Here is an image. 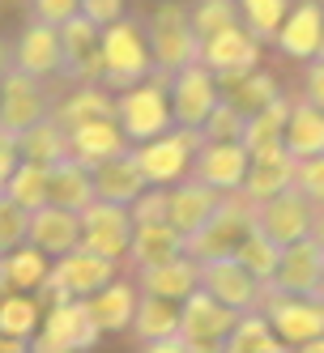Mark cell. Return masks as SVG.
<instances>
[{"instance_id": "21", "label": "cell", "mask_w": 324, "mask_h": 353, "mask_svg": "<svg viewBox=\"0 0 324 353\" xmlns=\"http://www.w3.org/2000/svg\"><path fill=\"white\" fill-rule=\"evenodd\" d=\"M290 183H294V158L282 149V141L260 145V149H247V170H243L239 192L252 200V205H260V200H269V196H278Z\"/></svg>"}, {"instance_id": "25", "label": "cell", "mask_w": 324, "mask_h": 353, "mask_svg": "<svg viewBox=\"0 0 324 353\" xmlns=\"http://www.w3.org/2000/svg\"><path fill=\"white\" fill-rule=\"evenodd\" d=\"M124 149H133V145H128V137L120 132L115 115L68 128V158H77L82 166H98L103 158H115V154H124Z\"/></svg>"}, {"instance_id": "17", "label": "cell", "mask_w": 324, "mask_h": 353, "mask_svg": "<svg viewBox=\"0 0 324 353\" xmlns=\"http://www.w3.org/2000/svg\"><path fill=\"white\" fill-rule=\"evenodd\" d=\"M273 47L298 64L324 56V9H320V0H290L282 26L273 34Z\"/></svg>"}, {"instance_id": "32", "label": "cell", "mask_w": 324, "mask_h": 353, "mask_svg": "<svg viewBox=\"0 0 324 353\" xmlns=\"http://www.w3.org/2000/svg\"><path fill=\"white\" fill-rule=\"evenodd\" d=\"M47 200L60 209L82 213L90 200H94V179H90V166H82L77 158H56L47 166Z\"/></svg>"}, {"instance_id": "39", "label": "cell", "mask_w": 324, "mask_h": 353, "mask_svg": "<svg viewBox=\"0 0 324 353\" xmlns=\"http://www.w3.org/2000/svg\"><path fill=\"white\" fill-rule=\"evenodd\" d=\"M5 192L17 209H39V205H47V166H39V162H26V158H17V166H13V174L5 179Z\"/></svg>"}, {"instance_id": "6", "label": "cell", "mask_w": 324, "mask_h": 353, "mask_svg": "<svg viewBox=\"0 0 324 353\" xmlns=\"http://www.w3.org/2000/svg\"><path fill=\"white\" fill-rule=\"evenodd\" d=\"M196 145H201V132H196V128H175V123H171L166 132L149 137V141H137L133 145V158H137V166L145 174V183L171 188L175 179L188 174Z\"/></svg>"}, {"instance_id": "29", "label": "cell", "mask_w": 324, "mask_h": 353, "mask_svg": "<svg viewBox=\"0 0 324 353\" xmlns=\"http://www.w3.org/2000/svg\"><path fill=\"white\" fill-rule=\"evenodd\" d=\"M196 285H201V264H196L188 251H180L175 260H166L158 268H141L137 272V290L141 294H158L171 302H184Z\"/></svg>"}, {"instance_id": "24", "label": "cell", "mask_w": 324, "mask_h": 353, "mask_svg": "<svg viewBox=\"0 0 324 353\" xmlns=\"http://www.w3.org/2000/svg\"><path fill=\"white\" fill-rule=\"evenodd\" d=\"M26 243L39 247L47 260H56V256H64V251H73L82 243V217L73 209H60V205L47 200V205L30 209V217H26Z\"/></svg>"}, {"instance_id": "5", "label": "cell", "mask_w": 324, "mask_h": 353, "mask_svg": "<svg viewBox=\"0 0 324 353\" xmlns=\"http://www.w3.org/2000/svg\"><path fill=\"white\" fill-rule=\"evenodd\" d=\"M111 276H120V260H107V256H98V251H90V247L77 243L73 251H64V256L52 260L39 298H43V302H56V298H86V294H94L98 285H107Z\"/></svg>"}, {"instance_id": "48", "label": "cell", "mask_w": 324, "mask_h": 353, "mask_svg": "<svg viewBox=\"0 0 324 353\" xmlns=\"http://www.w3.org/2000/svg\"><path fill=\"white\" fill-rule=\"evenodd\" d=\"M307 64V90H303V98L312 107H324V56H316V60H303Z\"/></svg>"}, {"instance_id": "37", "label": "cell", "mask_w": 324, "mask_h": 353, "mask_svg": "<svg viewBox=\"0 0 324 353\" xmlns=\"http://www.w3.org/2000/svg\"><path fill=\"white\" fill-rule=\"evenodd\" d=\"M218 94L227 98L235 111L252 115L256 107H265L269 98H273V94H282V90H278V81H273L269 72H260V64H256V68L239 72V77H231V81H218Z\"/></svg>"}, {"instance_id": "8", "label": "cell", "mask_w": 324, "mask_h": 353, "mask_svg": "<svg viewBox=\"0 0 324 353\" xmlns=\"http://www.w3.org/2000/svg\"><path fill=\"white\" fill-rule=\"evenodd\" d=\"M98 336L103 332L86 315L82 298H56V302H43V319L35 327L30 345L47 349V353H68V349H90Z\"/></svg>"}, {"instance_id": "42", "label": "cell", "mask_w": 324, "mask_h": 353, "mask_svg": "<svg viewBox=\"0 0 324 353\" xmlns=\"http://www.w3.org/2000/svg\"><path fill=\"white\" fill-rule=\"evenodd\" d=\"M188 21H192V34L205 39L222 26H231V21H239V13H235V0H196V5H188Z\"/></svg>"}, {"instance_id": "47", "label": "cell", "mask_w": 324, "mask_h": 353, "mask_svg": "<svg viewBox=\"0 0 324 353\" xmlns=\"http://www.w3.org/2000/svg\"><path fill=\"white\" fill-rule=\"evenodd\" d=\"M77 9H82L90 21H98V26H107V21L124 17V9H128V0H77Z\"/></svg>"}, {"instance_id": "45", "label": "cell", "mask_w": 324, "mask_h": 353, "mask_svg": "<svg viewBox=\"0 0 324 353\" xmlns=\"http://www.w3.org/2000/svg\"><path fill=\"white\" fill-rule=\"evenodd\" d=\"M294 188L320 205V200H324V154H312V158L294 162Z\"/></svg>"}, {"instance_id": "20", "label": "cell", "mask_w": 324, "mask_h": 353, "mask_svg": "<svg viewBox=\"0 0 324 353\" xmlns=\"http://www.w3.org/2000/svg\"><path fill=\"white\" fill-rule=\"evenodd\" d=\"M243 170H247L243 141H201L192 154V166H188L192 179L209 183L213 192H239Z\"/></svg>"}, {"instance_id": "34", "label": "cell", "mask_w": 324, "mask_h": 353, "mask_svg": "<svg viewBox=\"0 0 324 353\" xmlns=\"http://www.w3.org/2000/svg\"><path fill=\"white\" fill-rule=\"evenodd\" d=\"M13 149H17V158H26V162L52 166L56 158L68 154V132L52 119V111H47L43 119H35L30 128H21V132L13 137Z\"/></svg>"}, {"instance_id": "27", "label": "cell", "mask_w": 324, "mask_h": 353, "mask_svg": "<svg viewBox=\"0 0 324 353\" xmlns=\"http://www.w3.org/2000/svg\"><path fill=\"white\" fill-rule=\"evenodd\" d=\"M90 179H94V196L111 200V205H133V196L145 188V174H141V166L133 158V149H124V154L90 166Z\"/></svg>"}, {"instance_id": "11", "label": "cell", "mask_w": 324, "mask_h": 353, "mask_svg": "<svg viewBox=\"0 0 324 353\" xmlns=\"http://www.w3.org/2000/svg\"><path fill=\"white\" fill-rule=\"evenodd\" d=\"M260 315L269 319L273 336L282 345H303L312 336H324V298H298V294H278L265 290L260 294Z\"/></svg>"}, {"instance_id": "33", "label": "cell", "mask_w": 324, "mask_h": 353, "mask_svg": "<svg viewBox=\"0 0 324 353\" xmlns=\"http://www.w3.org/2000/svg\"><path fill=\"white\" fill-rule=\"evenodd\" d=\"M47 268H52V260H47L39 247L17 243L13 251H5V256H0V294H9V290L39 294L43 281H47Z\"/></svg>"}, {"instance_id": "12", "label": "cell", "mask_w": 324, "mask_h": 353, "mask_svg": "<svg viewBox=\"0 0 324 353\" xmlns=\"http://www.w3.org/2000/svg\"><path fill=\"white\" fill-rule=\"evenodd\" d=\"M239 311L222 307L218 298H209L201 285H196L184 302H180V341H184V353H218L222 341H227L231 323H235Z\"/></svg>"}, {"instance_id": "35", "label": "cell", "mask_w": 324, "mask_h": 353, "mask_svg": "<svg viewBox=\"0 0 324 353\" xmlns=\"http://www.w3.org/2000/svg\"><path fill=\"white\" fill-rule=\"evenodd\" d=\"M222 349H227V353H278L282 341L273 336V327L260 315V307H247V311L235 315V323H231L227 341H222Z\"/></svg>"}, {"instance_id": "2", "label": "cell", "mask_w": 324, "mask_h": 353, "mask_svg": "<svg viewBox=\"0 0 324 353\" xmlns=\"http://www.w3.org/2000/svg\"><path fill=\"white\" fill-rule=\"evenodd\" d=\"M145 26V43H149V56H154V72L166 81L175 68L192 64L196 60V47L201 39L192 34V21H188V5L180 0H158Z\"/></svg>"}, {"instance_id": "44", "label": "cell", "mask_w": 324, "mask_h": 353, "mask_svg": "<svg viewBox=\"0 0 324 353\" xmlns=\"http://www.w3.org/2000/svg\"><path fill=\"white\" fill-rule=\"evenodd\" d=\"M26 209H17L13 200L0 192V256H5V251H13L17 243H26Z\"/></svg>"}, {"instance_id": "36", "label": "cell", "mask_w": 324, "mask_h": 353, "mask_svg": "<svg viewBox=\"0 0 324 353\" xmlns=\"http://www.w3.org/2000/svg\"><path fill=\"white\" fill-rule=\"evenodd\" d=\"M39 319H43V298L39 294H21V290L0 294V336L30 345Z\"/></svg>"}, {"instance_id": "10", "label": "cell", "mask_w": 324, "mask_h": 353, "mask_svg": "<svg viewBox=\"0 0 324 353\" xmlns=\"http://www.w3.org/2000/svg\"><path fill=\"white\" fill-rule=\"evenodd\" d=\"M218 98H222L218 81L201 60H192V64L175 68L166 77V107H171V123H175V128H196L201 132V123L213 111Z\"/></svg>"}, {"instance_id": "23", "label": "cell", "mask_w": 324, "mask_h": 353, "mask_svg": "<svg viewBox=\"0 0 324 353\" xmlns=\"http://www.w3.org/2000/svg\"><path fill=\"white\" fill-rule=\"evenodd\" d=\"M218 200H222V192H213L209 183L184 174V179H175L166 188V225L180 239H188V234H196L209 221V213L218 209Z\"/></svg>"}, {"instance_id": "18", "label": "cell", "mask_w": 324, "mask_h": 353, "mask_svg": "<svg viewBox=\"0 0 324 353\" xmlns=\"http://www.w3.org/2000/svg\"><path fill=\"white\" fill-rule=\"evenodd\" d=\"M98 21H90L86 13H73L68 21H60V77L82 85V81H98Z\"/></svg>"}, {"instance_id": "41", "label": "cell", "mask_w": 324, "mask_h": 353, "mask_svg": "<svg viewBox=\"0 0 324 353\" xmlns=\"http://www.w3.org/2000/svg\"><path fill=\"white\" fill-rule=\"evenodd\" d=\"M278 251H282V247L252 225V230H247V234L235 243L231 256H235V260H239V264H243V268H247V272H252L256 281L265 285V281H269V272H273V264H278Z\"/></svg>"}, {"instance_id": "16", "label": "cell", "mask_w": 324, "mask_h": 353, "mask_svg": "<svg viewBox=\"0 0 324 353\" xmlns=\"http://www.w3.org/2000/svg\"><path fill=\"white\" fill-rule=\"evenodd\" d=\"M128 332L137 336V345L154 349V353H180V302L158 298V294H141L137 290V307L128 319Z\"/></svg>"}, {"instance_id": "14", "label": "cell", "mask_w": 324, "mask_h": 353, "mask_svg": "<svg viewBox=\"0 0 324 353\" xmlns=\"http://www.w3.org/2000/svg\"><path fill=\"white\" fill-rule=\"evenodd\" d=\"M260 52H265V43L252 39L239 21H231V26H222V30H213V34L201 39L196 60L213 72V81H231V77H239V72L256 68L260 64Z\"/></svg>"}, {"instance_id": "31", "label": "cell", "mask_w": 324, "mask_h": 353, "mask_svg": "<svg viewBox=\"0 0 324 353\" xmlns=\"http://www.w3.org/2000/svg\"><path fill=\"white\" fill-rule=\"evenodd\" d=\"M278 141H282V149L294 162L312 158V154H324V107H312L307 98L303 103H290Z\"/></svg>"}, {"instance_id": "43", "label": "cell", "mask_w": 324, "mask_h": 353, "mask_svg": "<svg viewBox=\"0 0 324 353\" xmlns=\"http://www.w3.org/2000/svg\"><path fill=\"white\" fill-rule=\"evenodd\" d=\"M239 132H243V111H235L227 98H218L201 123V141H239Z\"/></svg>"}, {"instance_id": "40", "label": "cell", "mask_w": 324, "mask_h": 353, "mask_svg": "<svg viewBox=\"0 0 324 353\" xmlns=\"http://www.w3.org/2000/svg\"><path fill=\"white\" fill-rule=\"evenodd\" d=\"M286 9H290V0H235L239 26L252 34V39H260V43H273V34H278Z\"/></svg>"}, {"instance_id": "19", "label": "cell", "mask_w": 324, "mask_h": 353, "mask_svg": "<svg viewBox=\"0 0 324 353\" xmlns=\"http://www.w3.org/2000/svg\"><path fill=\"white\" fill-rule=\"evenodd\" d=\"M196 264H201V290L209 298H218L222 307L247 311V307H256V302H260L265 285L235 256H213V260H196Z\"/></svg>"}, {"instance_id": "46", "label": "cell", "mask_w": 324, "mask_h": 353, "mask_svg": "<svg viewBox=\"0 0 324 353\" xmlns=\"http://www.w3.org/2000/svg\"><path fill=\"white\" fill-rule=\"evenodd\" d=\"M77 9V0H30V17L47 21V26H60V21H68Z\"/></svg>"}, {"instance_id": "28", "label": "cell", "mask_w": 324, "mask_h": 353, "mask_svg": "<svg viewBox=\"0 0 324 353\" xmlns=\"http://www.w3.org/2000/svg\"><path fill=\"white\" fill-rule=\"evenodd\" d=\"M115 115V94L103 85V81H82L73 85L60 103H52V119L60 128H77V123H90V119H107Z\"/></svg>"}, {"instance_id": "9", "label": "cell", "mask_w": 324, "mask_h": 353, "mask_svg": "<svg viewBox=\"0 0 324 353\" xmlns=\"http://www.w3.org/2000/svg\"><path fill=\"white\" fill-rule=\"evenodd\" d=\"M256 230L269 234L278 247L303 239V234H320V205L307 200L294 183L282 188L278 196H269L256 205Z\"/></svg>"}, {"instance_id": "1", "label": "cell", "mask_w": 324, "mask_h": 353, "mask_svg": "<svg viewBox=\"0 0 324 353\" xmlns=\"http://www.w3.org/2000/svg\"><path fill=\"white\" fill-rule=\"evenodd\" d=\"M145 77H154V56H149V43H145V26L124 13L98 30V81L107 90H124Z\"/></svg>"}, {"instance_id": "4", "label": "cell", "mask_w": 324, "mask_h": 353, "mask_svg": "<svg viewBox=\"0 0 324 353\" xmlns=\"http://www.w3.org/2000/svg\"><path fill=\"white\" fill-rule=\"evenodd\" d=\"M115 94V123L120 132L128 137V145L137 141H149L171 128V107H166V81L158 77H145V81H133L124 90H111Z\"/></svg>"}, {"instance_id": "7", "label": "cell", "mask_w": 324, "mask_h": 353, "mask_svg": "<svg viewBox=\"0 0 324 353\" xmlns=\"http://www.w3.org/2000/svg\"><path fill=\"white\" fill-rule=\"evenodd\" d=\"M265 290L278 294H298V298H324V247L320 234H303L278 251Z\"/></svg>"}, {"instance_id": "15", "label": "cell", "mask_w": 324, "mask_h": 353, "mask_svg": "<svg viewBox=\"0 0 324 353\" xmlns=\"http://www.w3.org/2000/svg\"><path fill=\"white\" fill-rule=\"evenodd\" d=\"M77 217H82V247H90V251H98V256L124 264V251H128V239H133L128 205H111V200L94 196Z\"/></svg>"}, {"instance_id": "30", "label": "cell", "mask_w": 324, "mask_h": 353, "mask_svg": "<svg viewBox=\"0 0 324 353\" xmlns=\"http://www.w3.org/2000/svg\"><path fill=\"white\" fill-rule=\"evenodd\" d=\"M184 251V239L171 230L166 221H154V225H133V239H128V251H124V264L133 272L141 268H158L166 260H175Z\"/></svg>"}, {"instance_id": "38", "label": "cell", "mask_w": 324, "mask_h": 353, "mask_svg": "<svg viewBox=\"0 0 324 353\" xmlns=\"http://www.w3.org/2000/svg\"><path fill=\"white\" fill-rule=\"evenodd\" d=\"M286 111H290V98L286 94H273L265 107H256L252 115H243V149H260V145H273L282 137V123H286Z\"/></svg>"}, {"instance_id": "22", "label": "cell", "mask_w": 324, "mask_h": 353, "mask_svg": "<svg viewBox=\"0 0 324 353\" xmlns=\"http://www.w3.org/2000/svg\"><path fill=\"white\" fill-rule=\"evenodd\" d=\"M9 64L30 72V77H60V34L56 26H47V21L30 17L21 34L9 43Z\"/></svg>"}, {"instance_id": "3", "label": "cell", "mask_w": 324, "mask_h": 353, "mask_svg": "<svg viewBox=\"0 0 324 353\" xmlns=\"http://www.w3.org/2000/svg\"><path fill=\"white\" fill-rule=\"evenodd\" d=\"M256 225V205L243 192H222L218 209L209 213V221L196 234L184 239V251L192 260H213V256H231L235 243Z\"/></svg>"}, {"instance_id": "26", "label": "cell", "mask_w": 324, "mask_h": 353, "mask_svg": "<svg viewBox=\"0 0 324 353\" xmlns=\"http://www.w3.org/2000/svg\"><path fill=\"white\" fill-rule=\"evenodd\" d=\"M82 302H86V315L94 319L98 332H128V319H133V307H137V285L111 276L107 285H98Z\"/></svg>"}, {"instance_id": "13", "label": "cell", "mask_w": 324, "mask_h": 353, "mask_svg": "<svg viewBox=\"0 0 324 353\" xmlns=\"http://www.w3.org/2000/svg\"><path fill=\"white\" fill-rule=\"evenodd\" d=\"M47 111H52V98H47L43 77H30V72H21L13 64L0 72V132L17 137L21 128H30Z\"/></svg>"}, {"instance_id": "49", "label": "cell", "mask_w": 324, "mask_h": 353, "mask_svg": "<svg viewBox=\"0 0 324 353\" xmlns=\"http://www.w3.org/2000/svg\"><path fill=\"white\" fill-rule=\"evenodd\" d=\"M9 68V39H0V72Z\"/></svg>"}]
</instances>
